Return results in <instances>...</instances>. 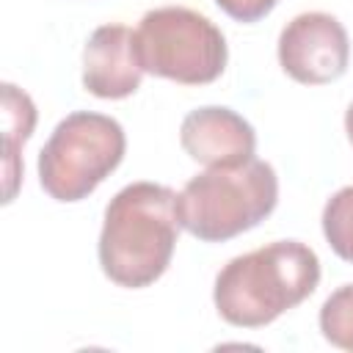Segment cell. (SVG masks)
<instances>
[{"label":"cell","mask_w":353,"mask_h":353,"mask_svg":"<svg viewBox=\"0 0 353 353\" xmlns=\"http://www.w3.org/2000/svg\"><path fill=\"white\" fill-rule=\"evenodd\" d=\"M176 193L157 182H132L105 207L99 232L102 273L127 290L154 284L171 265L179 237Z\"/></svg>","instance_id":"6da1fadb"},{"label":"cell","mask_w":353,"mask_h":353,"mask_svg":"<svg viewBox=\"0 0 353 353\" xmlns=\"http://www.w3.org/2000/svg\"><path fill=\"white\" fill-rule=\"evenodd\" d=\"M320 281L317 254L298 240H276L229 259L215 276L218 314L237 328H262L306 301Z\"/></svg>","instance_id":"7a4b0ae2"},{"label":"cell","mask_w":353,"mask_h":353,"mask_svg":"<svg viewBox=\"0 0 353 353\" xmlns=\"http://www.w3.org/2000/svg\"><path fill=\"white\" fill-rule=\"evenodd\" d=\"M276 201L279 176L270 163L254 157L188 179L176 196V210L185 232L204 243H223L259 226L276 210Z\"/></svg>","instance_id":"3957f363"},{"label":"cell","mask_w":353,"mask_h":353,"mask_svg":"<svg viewBox=\"0 0 353 353\" xmlns=\"http://www.w3.org/2000/svg\"><path fill=\"white\" fill-rule=\"evenodd\" d=\"M135 55L143 72L182 85H207L226 69V39L204 14L185 6H160L135 28Z\"/></svg>","instance_id":"277c9868"},{"label":"cell","mask_w":353,"mask_h":353,"mask_svg":"<svg viewBox=\"0 0 353 353\" xmlns=\"http://www.w3.org/2000/svg\"><path fill=\"white\" fill-rule=\"evenodd\" d=\"M124 149L127 138L116 119L74 110L58 121L39 152V182L55 201H80L119 168Z\"/></svg>","instance_id":"5b68a950"},{"label":"cell","mask_w":353,"mask_h":353,"mask_svg":"<svg viewBox=\"0 0 353 353\" xmlns=\"http://www.w3.org/2000/svg\"><path fill=\"white\" fill-rule=\"evenodd\" d=\"M350 61V41L342 22L325 11H306L290 19L279 36L281 69L303 83L323 85L345 74Z\"/></svg>","instance_id":"8992f818"},{"label":"cell","mask_w":353,"mask_h":353,"mask_svg":"<svg viewBox=\"0 0 353 353\" xmlns=\"http://www.w3.org/2000/svg\"><path fill=\"white\" fill-rule=\"evenodd\" d=\"M179 143L190 160L207 168H226L254 160L256 132L232 108L207 105L182 119Z\"/></svg>","instance_id":"52a82bcc"},{"label":"cell","mask_w":353,"mask_h":353,"mask_svg":"<svg viewBox=\"0 0 353 353\" xmlns=\"http://www.w3.org/2000/svg\"><path fill=\"white\" fill-rule=\"evenodd\" d=\"M143 69L135 55V30L127 25L97 28L83 50V85L99 99H124L141 88Z\"/></svg>","instance_id":"ba28073f"},{"label":"cell","mask_w":353,"mask_h":353,"mask_svg":"<svg viewBox=\"0 0 353 353\" xmlns=\"http://www.w3.org/2000/svg\"><path fill=\"white\" fill-rule=\"evenodd\" d=\"M36 124L33 99L11 83H3V138H6V204L17 193V182L22 174L19 165V146L30 138Z\"/></svg>","instance_id":"9c48e42d"},{"label":"cell","mask_w":353,"mask_h":353,"mask_svg":"<svg viewBox=\"0 0 353 353\" xmlns=\"http://www.w3.org/2000/svg\"><path fill=\"white\" fill-rule=\"evenodd\" d=\"M323 234L331 251L353 262V185L336 190L323 207Z\"/></svg>","instance_id":"30bf717a"},{"label":"cell","mask_w":353,"mask_h":353,"mask_svg":"<svg viewBox=\"0 0 353 353\" xmlns=\"http://www.w3.org/2000/svg\"><path fill=\"white\" fill-rule=\"evenodd\" d=\"M320 331L334 347L353 353V284H345L325 298L320 309Z\"/></svg>","instance_id":"8fae6325"},{"label":"cell","mask_w":353,"mask_h":353,"mask_svg":"<svg viewBox=\"0 0 353 353\" xmlns=\"http://www.w3.org/2000/svg\"><path fill=\"white\" fill-rule=\"evenodd\" d=\"M223 14H229L237 22H256L268 17L279 0H215Z\"/></svg>","instance_id":"7c38bea8"},{"label":"cell","mask_w":353,"mask_h":353,"mask_svg":"<svg viewBox=\"0 0 353 353\" xmlns=\"http://www.w3.org/2000/svg\"><path fill=\"white\" fill-rule=\"evenodd\" d=\"M345 132H347V138H350V143H353V105H350L347 113H345Z\"/></svg>","instance_id":"4fadbf2b"}]
</instances>
